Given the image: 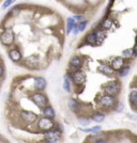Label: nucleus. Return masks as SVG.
Returning <instances> with one entry per match:
<instances>
[{
  "label": "nucleus",
  "mask_w": 137,
  "mask_h": 143,
  "mask_svg": "<svg viewBox=\"0 0 137 143\" xmlns=\"http://www.w3.org/2000/svg\"><path fill=\"white\" fill-rule=\"evenodd\" d=\"M102 27L104 28V29H108V28H110V27H111V20H109V19H105L104 21H103Z\"/></svg>",
  "instance_id": "24"
},
{
  "label": "nucleus",
  "mask_w": 137,
  "mask_h": 143,
  "mask_svg": "<svg viewBox=\"0 0 137 143\" xmlns=\"http://www.w3.org/2000/svg\"><path fill=\"white\" fill-rule=\"evenodd\" d=\"M122 66H123V59L121 57H117V58L113 59V61H112V69H113V71H115V70L119 71Z\"/></svg>",
  "instance_id": "10"
},
{
  "label": "nucleus",
  "mask_w": 137,
  "mask_h": 143,
  "mask_svg": "<svg viewBox=\"0 0 137 143\" xmlns=\"http://www.w3.org/2000/svg\"><path fill=\"white\" fill-rule=\"evenodd\" d=\"M14 1H15V0H7V1H4V3L2 4V9H5V8L10 7L12 3H14Z\"/></svg>",
  "instance_id": "28"
},
{
  "label": "nucleus",
  "mask_w": 137,
  "mask_h": 143,
  "mask_svg": "<svg viewBox=\"0 0 137 143\" xmlns=\"http://www.w3.org/2000/svg\"><path fill=\"white\" fill-rule=\"evenodd\" d=\"M135 42H136V44H137V36H136V39H135Z\"/></svg>",
  "instance_id": "31"
},
{
  "label": "nucleus",
  "mask_w": 137,
  "mask_h": 143,
  "mask_svg": "<svg viewBox=\"0 0 137 143\" xmlns=\"http://www.w3.org/2000/svg\"><path fill=\"white\" fill-rule=\"evenodd\" d=\"M60 135H61V133L60 131H58V130H48V133L45 135V138H46V140L48 141V142H57L59 140V138H60Z\"/></svg>",
  "instance_id": "4"
},
{
  "label": "nucleus",
  "mask_w": 137,
  "mask_h": 143,
  "mask_svg": "<svg viewBox=\"0 0 137 143\" xmlns=\"http://www.w3.org/2000/svg\"><path fill=\"white\" fill-rule=\"evenodd\" d=\"M94 34H95V39H96V42H98V43H102L103 40L105 39V33H104V32H103L102 30H96Z\"/></svg>",
  "instance_id": "15"
},
{
  "label": "nucleus",
  "mask_w": 137,
  "mask_h": 143,
  "mask_svg": "<svg viewBox=\"0 0 137 143\" xmlns=\"http://www.w3.org/2000/svg\"><path fill=\"white\" fill-rule=\"evenodd\" d=\"M79 124L83 125V126H87L90 124V120L88 119H79Z\"/></svg>",
  "instance_id": "27"
},
{
  "label": "nucleus",
  "mask_w": 137,
  "mask_h": 143,
  "mask_svg": "<svg viewBox=\"0 0 137 143\" xmlns=\"http://www.w3.org/2000/svg\"><path fill=\"white\" fill-rule=\"evenodd\" d=\"M45 86H46V80L42 77H38V78L34 79V88H36L37 90L39 91H42L45 89Z\"/></svg>",
  "instance_id": "8"
},
{
  "label": "nucleus",
  "mask_w": 137,
  "mask_h": 143,
  "mask_svg": "<svg viewBox=\"0 0 137 143\" xmlns=\"http://www.w3.org/2000/svg\"><path fill=\"white\" fill-rule=\"evenodd\" d=\"M119 71H120V76H121V77H124V76H127V75L129 74L130 69H129V67H123V66H122Z\"/></svg>",
  "instance_id": "22"
},
{
  "label": "nucleus",
  "mask_w": 137,
  "mask_h": 143,
  "mask_svg": "<svg viewBox=\"0 0 137 143\" xmlns=\"http://www.w3.org/2000/svg\"><path fill=\"white\" fill-rule=\"evenodd\" d=\"M119 83L117 81H109L107 84H106V88H105V91L108 95H116L118 92H119Z\"/></svg>",
  "instance_id": "1"
},
{
  "label": "nucleus",
  "mask_w": 137,
  "mask_h": 143,
  "mask_svg": "<svg viewBox=\"0 0 137 143\" xmlns=\"http://www.w3.org/2000/svg\"><path fill=\"white\" fill-rule=\"evenodd\" d=\"M100 71L103 74H105V75H112V73H113V69L109 67L108 65H101V66H100Z\"/></svg>",
  "instance_id": "14"
},
{
  "label": "nucleus",
  "mask_w": 137,
  "mask_h": 143,
  "mask_svg": "<svg viewBox=\"0 0 137 143\" xmlns=\"http://www.w3.org/2000/svg\"><path fill=\"white\" fill-rule=\"evenodd\" d=\"M2 75H3V67L0 65V77H1Z\"/></svg>",
  "instance_id": "30"
},
{
  "label": "nucleus",
  "mask_w": 137,
  "mask_h": 143,
  "mask_svg": "<svg viewBox=\"0 0 137 143\" xmlns=\"http://www.w3.org/2000/svg\"><path fill=\"white\" fill-rule=\"evenodd\" d=\"M85 133H99L101 130V127L100 126H94L92 128H89V129H83Z\"/></svg>",
  "instance_id": "21"
},
{
  "label": "nucleus",
  "mask_w": 137,
  "mask_h": 143,
  "mask_svg": "<svg viewBox=\"0 0 137 143\" xmlns=\"http://www.w3.org/2000/svg\"><path fill=\"white\" fill-rule=\"evenodd\" d=\"M73 80L76 84H82L85 81V75L82 71H77L73 74Z\"/></svg>",
  "instance_id": "9"
},
{
  "label": "nucleus",
  "mask_w": 137,
  "mask_h": 143,
  "mask_svg": "<svg viewBox=\"0 0 137 143\" xmlns=\"http://www.w3.org/2000/svg\"><path fill=\"white\" fill-rule=\"evenodd\" d=\"M133 53L135 54V56H137V45H136V46L133 48Z\"/></svg>",
  "instance_id": "29"
},
{
  "label": "nucleus",
  "mask_w": 137,
  "mask_h": 143,
  "mask_svg": "<svg viewBox=\"0 0 137 143\" xmlns=\"http://www.w3.org/2000/svg\"><path fill=\"white\" fill-rule=\"evenodd\" d=\"M32 101L34 102V104H37L40 107H46V105H47V100L42 94H33Z\"/></svg>",
  "instance_id": "5"
},
{
  "label": "nucleus",
  "mask_w": 137,
  "mask_h": 143,
  "mask_svg": "<svg viewBox=\"0 0 137 143\" xmlns=\"http://www.w3.org/2000/svg\"><path fill=\"white\" fill-rule=\"evenodd\" d=\"M86 42L88 44H95L96 43V39H95V34L94 33H91V34H88L86 36Z\"/></svg>",
  "instance_id": "19"
},
{
  "label": "nucleus",
  "mask_w": 137,
  "mask_h": 143,
  "mask_svg": "<svg viewBox=\"0 0 137 143\" xmlns=\"http://www.w3.org/2000/svg\"><path fill=\"white\" fill-rule=\"evenodd\" d=\"M92 121H94V122H96V123H101V122L104 121V115L101 114V113H95L92 116Z\"/></svg>",
  "instance_id": "20"
},
{
  "label": "nucleus",
  "mask_w": 137,
  "mask_h": 143,
  "mask_svg": "<svg viewBox=\"0 0 137 143\" xmlns=\"http://www.w3.org/2000/svg\"><path fill=\"white\" fill-rule=\"evenodd\" d=\"M75 25H76V23H75V18H68V19H67V29H66V32H67V33H70L71 30L74 28Z\"/></svg>",
  "instance_id": "17"
},
{
  "label": "nucleus",
  "mask_w": 137,
  "mask_h": 143,
  "mask_svg": "<svg viewBox=\"0 0 137 143\" xmlns=\"http://www.w3.org/2000/svg\"><path fill=\"white\" fill-rule=\"evenodd\" d=\"M130 102L132 105L137 106V91H132L130 93Z\"/></svg>",
  "instance_id": "16"
},
{
  "label": "nucleus",
  "mask_w": 137,
  "mask_h": 143,
  "mask_svg": "<svg viewBox=\"0 0 137 143\" xmlns=\"http://www.w3.org/2000/svg\"><path fill=\"white\" fill-rule=\"evenodd\" d=\"M9 56H10L11 60H13V61H15V62H17V61H19V60L21 59V54H20V52H19L17 49L11 50L10 53H9Z\"/></svg>",
  "instance_id": "12"
},
{
  "label": "nucleus",
  "mask_w": 137,
  "mask_h": 143,
  "mask_svg": "<svg viewBox=\"0 0 137 143\" xmlns=\"http://www.w3.org/2000/svg\"><path fill=\"white\" fill-rule=\"evenodd\" d=\"M0 39H1V42L3 44H5V45H10V44L13 43L14 35H13V33H12V31H11V30H7L1 34Z\"/></svg>",
  "instance_id": "3"
},
{
  "label": "nucleus",
  "mask_w": 137,
  "mask_h": 143,
  "mask_svg": "<svg viewBox=\"0 0 137 143\" xmlns=\"http://www.w3.org/2000/svg\"><path fill=\"white\" fill-rule=\"evenodd\" d=\"M68 108L71 109V111L76 112V113L79 111V106H78V104L74 100H70V101H68Z\"/></svg>",
  "instance_id": "13"
},
{
  "label": "nucleus",
  "mask_w": 137,
  "mask_h": 143,
  "mask_svg": "<svg viewBox=\"0 0 137 143\" xmlns=\"http://www.w3.org/2000/svg\"><path fill=\"white\" fill-rule=\"evenodd\" d=\"M39 127L43 130H49L54 127V123L53 121L50 120V117L48 116H45V117H42L40 121H39Z\"/></svg>",
  "instance_id": "2"
},
{
  "label": "nucleus",
  "mask_w": 137,
  "mask_h": 143,
  "mask_svg": "<svg viewBox=\"0 0 137 143\" xmlns=\"http://www.w3.org/2000/svg\"><path fill=\"white\" fill-rule=\"evenodd\" d=\"M63 89H64L66 92H70V82H68V79H67V78H65V79H64Z\"/></svg>",
  "instance_id": "26"
},
{
  "label": "nucleus",
  "mask_w": 137,
  "mask_h": 143,
  "mask_svg": "<svg viewBox=\"0 0 137 143\" xmlns=\"http://www.w3.org/2000/svg\"><path fill=\"white\" fill-rule=\"evenodd\" d=\"M21 115V119L26 121V122H33V121H36L37 120V115L34 114L33 112H30V111H22L20 113Z\"/></svg>",
  "instance_id": "7"
},
{
  "label": "nucleus",
  "mask_w": 137,
  "mask_h": 143,
  "mask_svg": "<svg viewBox=\"0 0 137 143\" xmlns=\"http://www.w3.org/2000/svg\"><path fill=\"white\" fill-rule=\"evenodd\" d=\"M82 64H83V61H82V59L79 57H73L71 59V61H70V65H71V67H73V69H79Z\"/></svg>",
  "instance_id": "11"
},
{
  "label": "nucleus",
  "mask_w": 137,
  "mask_h": 143,
  "mask_svg": "<svg viewBox=\"0 0 137 143\" xmlns=\"http://www.w3.org/2000/svg\"><path fill=\"white\" fill-rule=\"evenodd\" d=\"M44 114L48 116V117H54L55 116V111H54V109L52 107H46L44 110Z\"/></svg>",
  "instance_id": "18"
},
{
  "label": "nucleus",
  "mask_w": 137,
  "mask_h": 143,
  "mask_svg": "<svg viewBox=\"0 0 137 143\" xmlns=\"http://www.w3.org/2000/svg\"><path fill=\"white\" fill-rule=\"evenodd\" d=\"M113 104H115V98H113L111 95H104L101 98V105L104 107H111Z\"/></svg>",
  "instance_id": "6"
},
{
  "label": "nucleus",
  "mask_w": 137,
  "mask_h": 143,
  "mask_svg": "<svg viewBox=\"0 0 137 143\" xmlns=\"http://www.w3.org/2000/svg\"><path fill=\"white\" fill-rule=\"evenodd\" d=\"M123 54L125 58H131L133 56V49L132 48H129V49H125L123 51Z\"/></svg>",
  "instance_id": "23"
},
{
  "label": "nucleus",
  "mask_w": 137,
  "mask_h": 143,
  "mask_svg": "<svg viewBox=\"0 0 137 143\" xmlns=\"http://www.w3.org/2000/svg\"><path fill=\"white\" fill-rule=\"evenodd\" d=\"M86 26H87V21H86V20L82 21V23H79V24L77 25V29H78V31H84L85 28H86Z\"/></svg>",
  "instance_id": "25"
}]
</instances>
